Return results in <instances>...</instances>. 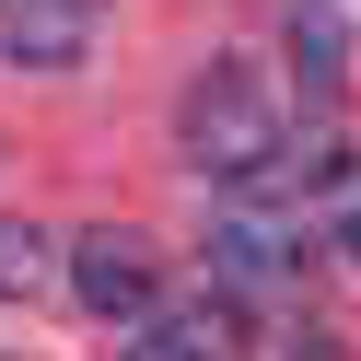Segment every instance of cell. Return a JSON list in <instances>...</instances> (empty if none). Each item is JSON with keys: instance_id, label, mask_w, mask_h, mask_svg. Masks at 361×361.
I'll use <instances>...</instances> for the list:
<instances>
[{"instance_id": "1", "label": "cell", "mask_w": 361, "mask_h": 361, "mask_svg": "<svg viewBox=\"0 0 361 361\" xmlns=\"http://www.w3.org/2000/svg\"><path fill=\"white\" fill-rule=\"evenodd\" d=\"M291 152V128H280V94H268L257 71H245V59H210V71L187 82V164L198 175H268Z\"/></svg>"}, {"instance_id": "2", "label": "cell", "mask_w": 361, "mask_h": 361, "mask_svg": "<svg viewBox=\"0 0 361 361\" xmlns=\"http://www.w3.org/2000/svg\"><path fill=\"white\" fill-rule=\"evenodd\" d=\"M71 291L105 314V326H140V314L164 303V257H152L140 233H82L71 245Z\"/></svg>"}, {"instance_id": "3", "label": "cell", "mask_w": 361, "mask_h": 361, "mask_svg": "<svg viewBox=\"0 0 361 361\" xmlns=\"http://www.w3.org/2000/svg\"><path fill=\"white\" fill-rule=\"evenodd\" d=\"M128 361H245V314L221 303V291H198V303H152L140 326H128Z\"/></svg>"}, {"instance_id": "4", "label": "cell", "mask_w": 361, "mask_h": 361, "mask_svg": "<svg viewBox=\"0 0 361 361\" xmlns=\"http://www.w3.org/2000/svg\"><path fill=\"white\" fill-rule=\"evenodd\" d=\"M0 35H12V59L59 71V59L94 47V12H82V0H12V12H0Z\"/></svg>"}, {"instance_id": "5", "label": "cell", "mask_w": 361, "mask_h": 361, "mask_svg": "<svg viewBox=\"0 0 361 361\" xmlns=\"http://www.w3.org/2000/svg\"><path fill=\"white\" fill-rule=\"evenodd\" d=\"M326 245L361 257V164H326Z\"/></svg>"}, {"instance_id": "6", "label": "cell", "mask_w": 361, "mask_h": 361, "mask_svg": "<svg viewBox=\"0 0 361 361\" xmlns=\"http://www.w3.org/2000/svg\"><path fill=\"white\" fill-rule=\"evenodd\" d=\"M47 280V257H35V233H0V291H35Z\"/></svg>"}, {"instance_id": "7", "label": "cell", "mask_w": 361, "mask_h": 361, "mask_svg": "<svg viewBox=\"0 0 361 361\" xmlns=\"http://www.w3.org/2000/svg\"><path fill=\"white\" fill-rule=\"evenodd\" d=\"M291 361H338V350H326V338H303V350H291Z\"/></svg>"}]
</instances>
